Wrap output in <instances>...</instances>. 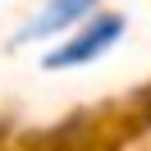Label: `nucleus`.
<instances>
[{"label": "nucleus", "mask_w": 151, "mask_h": 151, "mask_svg": "<svg viewBox=\"0 0 151 151\" xmlns=\"http://www.w3.org/2000/svg\"><path fill=\"white\" fill-rule=\"evenodd\" d=\"M119 32H124V19L101 14V19H92L83 32H73L64 46H55L41 64H46V69H78V64H92V60H101L105 50L119 41Z\"/></svg>", "instance_id": "nucleus-1"}, {"label": "nucleus", "mask_w": 151, "mask_h": 151, "mask_svg": "<svg viewBox=\"0 0 151 151\" xmlns=\"http://www.w3.org/2000/svg\"><path fill=\"white\" fill-rule=\"evenodd\" d=\"M96 0H46L41 5V14L28 23V28L19 32L14 41H37V37H55V32H64L69 23H78L87 9H92Z\"/></svg>", "instance_id": "nucleus-2"}]
</instances>
